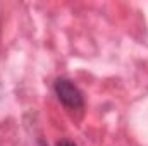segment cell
I'll return each instance as SVG.
<instances>
[{"label": "cell", "instance_id": "obj_2", "mask_svg": "<svg viewBox=\"0 0 148 146\" xmlns=\"http://www.w3.org/2000/svg\"><path fill=\"white\" fill-rule=\"evenodd\" d=\"M57 146H76V145H74V143H71V141H60Z\"/></svg>", "mask_w": 148, "mask_h": 146}, {"label": "cell", "instance_id": "obj_1", "mask_svg": "<svg viewBox=\"0 0 148 146\" xmlns=\"http://www.w3.org/2000/svg\"><path fill=\"white\" fill-rule=\"evenodd\" d=\"M53 91L59 98V102L67 110H81L84 107V96L79 91V88L73 81L66 77H59L53 83Z\"/></svg>", "mask_w": 148, "mask_h": 146}]
</instances>
